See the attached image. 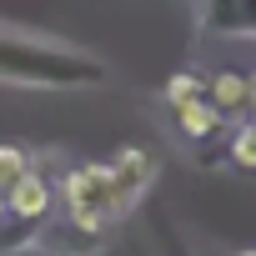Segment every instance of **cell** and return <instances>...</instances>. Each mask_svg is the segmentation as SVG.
<instances>
[{"label": "cell", "mask_w": 256, "mask_h": 256, "mask_svg": "<svg viewBox=\"0 0 256 256\" xmlns=\"http://www.w3.org/2000/svg\"><path fill=\"white\" fill-rule=\"evenodd\" d=\"M0 80L26 90H90L110 80V66L76 40L0 20Z\"/></svg>", "instance_id": "obj_1"}, {"label": "cell", "mask_w": 256, "mask_h": 256, "mask_svg": "<svg viewBox=\"0 0 256 256\" xmlns=\"http://www.w3.org/2000/svg\"><path fill=\"white\" fill-rule=\"evenodd\" d=\"M66 216L70 221H86V226H110L120 221V206H116V181H110V166L106 161H80L70 176H66Z\"/></svg>", "instance_id": "obj_2"}, {"label": "cell", "mask_w": 256, "mask_h": 256, "mask_svg": "<svg viewBox=\"0 0 256 256\" xmlns=\"http://www.w3.org/2000/svg\"><path fill=\"white\" fill-rule=\"evenodd\" d=\"M196 26L226 40H256V0H196Z\"/></svg>", "instance_id": "obj_3"}, {"label": "cell", "mask_w": 256, "mask_h": 256, "mask_svg": "<svg viewBox=\"0 0 256 256\" xmlns=\"http://www.w3.org/2000/svg\"><path fill=\"white\" fill-rule=\"evenodd\" d=\"M106 166H110V181H116V206H120V216H126V211L146 196V186H151V176H156V161H151L141 146H126V151H116Z\"/></svg>", "instance_id": "obj_4"}, {"label": "cell", "mask_w": 256, "mask_h": 256, "mask_svg": "<svg viewBox=\"0 0 256 256\" xmlns=\"http://www.w3.org/2000/svg\"><path fill=\"white\" fill-rule=\"evenodd\" d=\"M56 211V186H50V176H40L36 166L6 191V216H16V221H46Z\"/></svg>", "instance_id": "obj_5"}, {"label": "cell", "mask_w": 256, "mask_h": 256, "mask_svg": "<svg viewBox=\"0 0 256 256\" xmlns=\"http://www.w3.org/2000/svg\"><path fill=\"white\" fill-rule=\"evenodd\" d=\"M176 131H181L186 141H216V136L226 131V116H221L206 96H196V100L176 106Z\"/></svg>", "instance_id": "obj_6"}, {"label": "cell", "mask_w": 256, "mask_h": 256, "mask_svg": "<svg viewBox=\"0 0 256 256\" xmlns=\"http://www.w3.org/2000/svg\"><path fill=\"white\" fill-rule=\"evenodd\" d=\"M206 100L231 120V116H246V76L241 70H216L206 76Z\"/></svg>", "instance_id": "obj_7"}, {"label": "cell", "mask_w": 256, "mask_h": 256, "mask_svg": "<svg viewBox=\"0 0 256 256\" xmlns=\"http://www.w3.org/2000/svg\"><path fill=\"white\" fill-rule=\"evenodd\" d=\"M226 156H231V166H236V171L256 176V120H241L236 131H231V141H226Z\"/></svg>", "instance_id": "obj_8"}, {"label": "cell", "mask_w": 256, "mask_h": 256, "mask_svg": "<svg viewBox=\"0 0 256 256\" xmlns=\"http://www.w3.org/2000/svg\"><path fill=\"white\" fill-rule=\"evenodd\" d=\"M161 96H166V106L176 110V106H186V100L206 96V76H201V70H176V76L161 86Z\"/></svg>", "instance_id": "obj_9"}, {"label": "cell", "mask_w": 256, "mask_h": 256, "mask_svg": "<svg viewBox=\"0 0 256 256\" xmlns=\"http://www.w3.org/2000/svg\"><path fill=\"white\" fill-rule=\"evenodd\" d=\"M30 166H36V161H30V151H26V146H0V191H10Z\"/></svg>", "instance_id": "obj_10"}, {"label": "cell", "mask_w": 256, "mask_h": 256, "mask_svg": "<svg viewBox=\"0 0 256 256\" xmlns=\"http://www.w3.org/2000/svg\"><path fill=\"white\" fill-rule=\"evenodd\" d=\"M246 116H256V70L246 76Z\"/></svg>", "instance_id": "obj_11"}, {"label": "cell", "mask_w": 256, "mask_h": 256, "mask_svg": "<svg viewBox=\"0 0 256 256\" xmlns=\"http://www.w3.org/2000/svg\"><path fill=\"white\" fill-rule=\"evenodd\" d=\"M0 216H6V191H0Z\"/></svg>", "instance_id": "obj_12"}, {"label": "cell", "mask_w": 256, "mask_h": 256, "mask_svg": "<svg viewBox=\"0 0 256 256\" xmlns=\"http://www.w3.org/2000/svg\"><path fill=\"white\" fill-rule=\"evenodd\" d=\"M236 256H256V246H251V251H236Z\"/></svg>", "instance_id": "obj_13"}]
</instances>
